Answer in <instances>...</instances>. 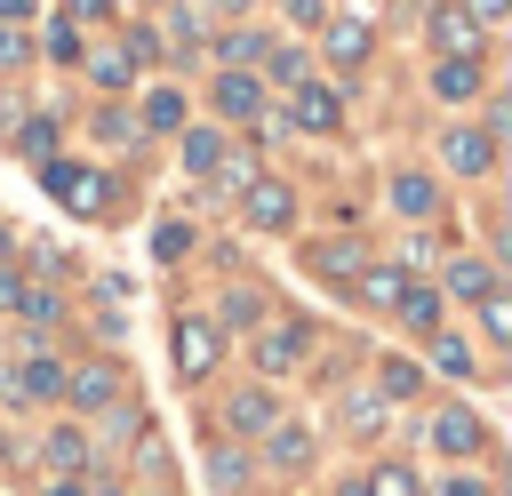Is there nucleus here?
Listing matches in <instances>:
<instances>
[{
  "mask_svg": "<svg viewBox=\"0 0 512 496\" xmlns=\"http://www.w3.org/2000/svg\"><path fill=\"white\" fill-rule=\"evenodd\" d=\"M40 184H48L72 216H104V200H112V184H104L96 168H72V160H40Z\"/></svg>",
  "mask_w": 512,
  "mask_h": 496,
  "instance_id": "obj_1",
  "label": "nucleus"
},
{
  "mask_svg": "<svg viewBox=\"0 0 512 496\" xmlns=\"http://www.w3.org/2000/svg\"><path fill=\"white\" fill-rule=\"evenodd\" d=\"M432 48H440V64H472L480 56V24L464 8H432Z\"/></svg>",
  "mask_w": 512,
  "mask_h": 496,
  "instance_id": "obj_2",
  "label": "nucleus"
},
{
  "mask_svg": "<svg viewBox=\"0 0 512 496\" xmlns=\"http://www.w3.org/2000/svg\"><path fill=\"white\" fill-rule=\"evenodd\" d=\"M216 352H224V344H216V320H192V312H184V320H176V368H184V376H208Z\"/></svg>",
  "mask_w": 512,
  "mask_h": 496,
  "instance_id": "obj_3",
  "label": "nucleus"
},
{
  "mask_svg": "<svg viewBox=\"0 0 512 496\" xmlns=\"http://www.w3.org/2000/svg\"><path fill=\"white\" fill-rule=\"evenodd\" d=\"M432 448H440V456H480L488 432H480L472 408H440V416H432Z\"/></svg>",
  "mask_w": 512,
  "mask_h": 496,
  "instance_id": "obj_4",
  "label": "nucleus"
},
{
  "mask_svg": "<svg viewBox=\"0 0 512 496\" xmlns=\"http://www.w3.org/2000/svg\"><path fill=\"white\" fill-rule=\"evenodd\" d=\"M440 152H448V168H456V176H488L496 136H488V128H448V144H440Z\"/></svg>",
  "mask_w": 512,
  "mask_h": 496,
  "instance_id": "obj_5",
  "label": "nucleus"
},
{
  "mask_svg": "<svg viewBox=\"0 0 512 496\" xmlns=\"http://www.w3.org/2000/svg\"><path fill=\"white\" fill-rule=\"evenodd\" d=\"M248 216H256L264 232H288V224H296V200H288V184L256 176V184H248Z\"/></svg>",
  "mask_w": 512,
  "mask_h": 496,
  "instance_id": "obj_6",
  "label": "nucleus"
},
{
  "mask_svg": "<svg viewBox=\"0 0 512 496\" xmlns=\"http://www.w3.org/2000/svg\"><path fill=\"white\" fill-rule=\"evenodd\" d=\"M216 112H224V120H256V112H264L256 72H224V80H216Z\"/></svg>",
  "mask_w": 512,
  "mask_h": 496,
  "instance_id": "obj_7",
  "label": "nucleus"
},
{
  "mask_svg": "<svg viewBox=\"0 0 512 496\" xmlns=\"http://www.w3.org/2000/svg\"><path fill=\"white\" fill-rule=\"evenodd\" d=\"M320 32H328V56L336 64H360L368 56V16H320Z\"/></svg>",
  "mask_w": 512,
  "mask_h": 496,
  "instance_id": "obj_8",
  "label": "nucleus"
},
{
  "mask_svg": "<svg viewBox=\"0 0 512 496\" xmlns=\"http://www.w3.org/2000/svg\"><path fill=\"white\" fill-rule=\"evenodd\" d=\"M288 112H296V128H336V120H344V104H336L328 88H312V80H296V104H288Z\"/></svg>",
  "mask_w": 512,
  "mask_h": 496,
  "instance_id": "obj_9",
  "label": "nucleus"
},
{
  "mask_svg": "<svg viewBox=\"0 0 512 496\" xmlns=\"http://www.w3.org/2000/svg\"><path fill=\"white\" fill-rule=\"evenodd\" d=\"M392 208H400V216H416V224H424V216H432V208H440V184H432V176H392Z\"/></svg>",
  "mask_w": 512,
  "mask_h": 496,
  "instance_id": "obj_10",
  "label": "nucleus"
},
{
  "mask_svg": "<svg viewBox=\"0 0 512 496\" xmlns=\"http://www.w3.org/2000/svg\"><path fill=\"white\" fill-rule=\"evenodd\" d=\"M304 360V328H264L256 336V368H296Z\"/></svg>",
  "mask_w": 512,
  "mask_h": 496,
  "instance_id": "obj_11",
  "label": "nucleus"
},
{
  "mask_svg": "<svg viewBox=\"0 0 512 496\" xmlns=\"http://www.w3.org/2000/svg\"><path fill=\"white\" fill-rule=\"evenodd\" d=\"M64 384H72V400H80V408H104V400L120 392V368H104V360H88V368H80V376H64Z\"/></svg>",
  "mask_w": 512,
  "mask_h": 496,
  "instance_id": "obj_12",
  "label": "nucleus"
},
{
  "mask_svg": "<svg viewBox=\"0 0 512 496\" xmlns=\"http://www.w3.org/2000/svg\"><path fill=\"white\" fill-rule=\"evenodd\" d=\"M448 296H472V304H480V296H496V272H488L480 256H456V264H448Z\"/></svg>",
  "mask_w": 512,
  "mask_h": 496,
  "instance_id": "obj_13",
  "label": "nucleus"
},
{
  "mask_svg": "<svg viewBox=\"0 0 512 496\" xmlns=\"http://www.w3.org/2000/svg\"><path fill=\"white\" fill-rule=\"evenodd\" d=\"M8 392H24V400H56V392H64V368H56V360H32L24 376H8Z\"/></svg>",
  "mask_w": 512,
  "mask_h": 496,
  "instance_id": "obj_14",
  "label": "nucleus"
},
{
  "mask_svg": "<svg viewBox=\"0 0 512 496\" xmlns=\"http://www.w3.org/2000/svg\"><path fill=\"white\" fill-rule=\"evenodd\" d=\"M272 416H280V408H272V392H264V384L232 400V432H272Z\"/></svg>",
  "mask_w": 512,
  "mask_h": 496,
  "instance_id": "obj_15",
  "label": "nucleus"
},
{
  "mask_svg": "<svg viewBox=\"0 0 512 496\" xmlns=\"http://www.w3.org/2000/svg\"><path fill=\"white\" fill-rule=\"evenodd\" d=\"M264 456H272L280 472H296V464L312 456V432H304V424H272V448H264Z\"/></svg>",
  "mask_w": 512,
  "mask_h": 496,
  "instance_id": "obj_16",
  "label": "nucleus"
},
{
  "mask_svg": "<svg viewBox=\"0 0 512 496\" xmlns=\"http://www.w3.org/2000/svg\"><path fill=\"white\" fill-rule=\"evenodd\" d=\"M432 96H448V104L480 96V64H440V72H432Z\"/></svg>",
  "mask_w": 512,
  "mask_h": 496,
  "instance_id": "obj_17",
  "label": "nucleus"
},
{
  "mask_svg": "<svg viewBox=\"0 0 512 496\" xmlns=\"http://www.w3.org/2000/svg\"><path fill=\"white\" fill-rule=\"evenodd\" d=\"M312 272H328V280H360V248H352V240H328V248H312Z\"/></svg>",
  "mask_w": 512,
  "mask_h": 496,
  "instance_id": "obj_18",
  "label": "nucleus"
},
{
  "mask_svg": "<svg viewBox=\"0 0 512 496\" xmlns=\"http://www.w3.org/2000/svg\"><path fill=\"white\" fill-rule=\"evenodd\" d=\"M392 304H400V320H408V328H432V320H440V288H400Z\"/></svg>",
  "mask_w": 512,
  "mask_h": 496,
  "instance_id": "obj_19",
  "label": "nucleus"
},
{
  "mask_svg": "<svg viewBox=\"0 0 512 496\" xmlns=\"http://www.w3.org/2000/svg\"><path fill=\"white\" fill-rule=\"evenodd\" d=\"M216 160H224V144H216V128H184V168H200V176H208Z\"/></svg>",
  "mask_w": 512,
  "mask_h": 496,
  "instance_id": "obj_20",
  "label": "nucleus"
},
{
  "mask_svg": "<svg viewBox=\"0 0 512 496\" xmlns=\"http://www.w3.org/2000/svg\"><path fill=\"white\" fill-rule=\"evenodd\" d=\"M352 288H360V296H368V304H392V296H400V288H408V280H400V272H392V264H368V272H360V280H352Z\"/></svg>",
  "mask_w": 512,
  "mask_h": 496,
  "instance_id": "obj_21",
  "label": "nucleus"
},
{
  "mask_svg": "<svg viewBox=\"0 0 512 496\" xmlns=\"http://www.w3.org/2000/svg\"><path fill=\"white\" fill-rule=\"evenodd\" d=\"M48 464H56L64 480H72V472L88 464V440H80V432H48Z\"/></svg>",
  "mask_w": 512,
  "mask_h": 496,
  "instance_id": "obj_22",
  "label": "nucleus"
},
{
  "mask_svg": "<svg viewBox=\"0 0 512 496\" xmlns=\"http://www.w3.org/2000/svg\"><path fill=\"white\" fill-rule=\"evenodd\" d=\"M360 488H368V496H416V472H408V464H376Z\"/></svg>",
  "mask_w": 512,
  "mask_h": 496,
  "instance_id": "obj_23",
  "label": "nucleus"
},
{
  "mask_svg": "<svg viewBox=\"0 0 512 496\" xmlns=\"http://www.w3.org/2000/svg\"><path fill=\"white\" fill-rule=\"evenodd\" d=\"M224 64H232V72L264 64V32H224Z\"/></svg>",
  "mask_w": 512,
  "mask_h": 496,
  "instance_id": "obj_24",
  "label": "nucleus"
},
{
  "mask_svg": "<svg viewBox=\"0 0 512 496\" xmlns=\"http://www.w3.org/2000/svg\"><path fill=\"white\" fill-rule=\"evenodd\" d=\"M432 368H448V376H472V344H464V336H432Z\"/></svg>",
  "mask_w": 512,
  "mask_h": 496,
  "instance_id": "obj_25",
  "label": "nucleus"
},
{
  "mask_svg": "<svg viewBox=\"0 0 512 496\" xmlns=\"http://www.w3.org/2000/svg\"><path fill=\"white\" fill-rule=\"evenodd\" d=\"M376 384H384L376 400H408V392H416L424 376H416V360H384V376H376Z\"/></svg>",
  "mask_w": 512,
  "mask_h": 496,
  "instance_id": "obj_26",
  "label": "nucleus"
},
{
  "mask_svg": "<svg viewBox=\"0 0 512 496\" xmlns=\"http://www.w3.org/2000/svg\"><path fill=\"white\" fill-rule=\"evenodd\" d=\"M144 120H152V128H176V120H184V96H176V88H152V96H144Z\"/></svg>",
  "mask_w": 512,
  "mask_h": 496,
  "instance_id": "obj_27",
  "label": "nucleus"
},
{
  "mask_svg": "<svg viewBox=\"0 0 512 496\" xmlns=\"http://www.w3.org/2000/svg\"><path fill=\"white\" fill-rule=\"evenodd\" d=\"M16 152H24V160H48V152H56V120H24Z\"/></svg>",
  "mask_w": 512,
  "mask_h": 496,
  "instance_id": "obj_28",
  "label": "nucleus"
},
{
  "mask_svg": "<svg viewBox=\"0 0 512 496\" xmlns=\"http://www.w3.org/2000/svg\"><path fill=\"white\" fill-rule=\"evenodd\" d=\"M344 416H352V432H376V424H384V400H376V392H352Z\"/></svg>",
  "mask_w": 512,
  "mask_h": 496,
  "instance_id": "obj_29",
  "label": "nucleus"
},
{
  "mask_svg": "<svg viewBox=\"0 0 512 496\" xmlns=\"http://www.w3.org/2000/svg\"><path fill=\"white\" fill-rule=\"evenodd\" d=\"M480 328L504 344V336H512V304H504V296H480Z\"/></svg>",
  "mask_w": 512,
  "mask_h": 496,
  "instance_id": "obj_30",
  "label": "nucleus"
},
{
  "mask_svg": "<svg viewBox=\"0 0 512 496\" xmlns=\"http://www.w3.org/2000/svg\"><path fill=\"white\" fill-rule=\"evenodd\" d=\"M48 56L72 64V56H80V32H72V24H48Z\"/></svg>",
  "mask_w": 512,
  "mask_h": 496,
  "instance_id": "obj_31",
  "label": "nucleus"
},
{
  "mask_svg": "<svg viewBox=\"0 0 512 496\" xmlns=\"http://www.w3.org/2000/svg\"><path fill=\"white\" fill-rule=\"evenodd\" d=\"M128 72H136V64H128V56H96V80H104V88H120V80H128Z\"/></svg>",
  "mask_w": 512,
  "mask_h": 496,
  "instance_id": "obj_32",
  "label": "nucleus"
},
{
  "mask_svg": "<svg viewBox=\"0 0 512 496\" xmlns=\"http://www.w3.org/2000/svg\"><path fill=\"white\" fill-rule=\"evenodd\" d=\"M184 240H192L184 224H160V232H152V248H160V256H184Z\"/></svg>",
  "mask_w": 512,
  "mask_h": 496,
  "instance_id": "obj_33",
  "label": "nucleus"
},
{
  "mask_svg": "<svg viewBox=\"0 0 512 496\" xmlns=\"http://www.w3.org/2000/svg\"><path fill=\"white\" fill-rule=\"evenodd\" d=\"M24 304V272H0V312H16Z\"/></svg>",
  "mask_w": 512,
  "mask_h": 496,
  "instance_id": "obj_34",
  "label": "nucleus"
},
{
  "mask_svg": "<svg viewBox=\"0 0 512 496\" xmlns=\"http://www.w3.org/2000/svg\"><path fill=\"white\" fill-rule=\"evenodd\" d=\"M504 8H512V0H464V16H472V24H496Z\"/></svg>",
  "mask_w": 512,
  "mask_h": 496,
  "instance_id": "obj_35",
  "label": "nucleus"
},
{
  "mask_svg": "<svg viewBox=\"0 0 512 496\" xmlns=\"http://www.w3.org/2000/svg\"><path fill=\"white\" fill-rule=\"evenodd\" d=\"M288 16H296V24H320V16H328V0H288Z\"/></svg>",
  "mask_w": 512,
  "mask_h": 496,
  "instance_id": "obj_36",
  "label": "nucleus"
},
{
  "mask_svg": "<svg viewBox=\"0 0 512 496\" xmlns=\"http://www.w3.org/2000/svg\"><path fill=\"white\" fill-rule=\"evenodd\" d=\"M16 56H24V40H16V32H0V64H16Z\"/></svg>",
  "mask_w": 512,
  "mask_h": 496,
  "instance_id": "obj_37",
  "label": "nucleus"
},
{
  "mask_svg": "<svg viewBox=\"0 0 512 496\" xmlns=\"http://www.w3.org/2000/svg\"><path fill=\"white\" fill-rule=\"evenodd\" d=\"M448 496H488V488L480 480H448Z\"/></svg>",
  "mask_w": 512,
  "mask_h": 496,
  "instance_id": "obj_38",
  "label": "nucleus"
},
{
  "mask_svg": "<svg viewBox=\"0 0 512 496\" xmlns=\"http://www.w3.org/2000/svg\"><path fill=\"white\" fill-rule=\"evenodd\" d=\"M0 16H8V24H16V16H32V0H0Z\"/></svg>",
  "mask_w": 512,
  "mask_h": 496,
  "instance_id": "obj_39",
  "label": "nucleus"
},
{
  "mask_svg": "<svg viewBox=\"0 0 512 496\" xmlns=\"http://www.w3.org/2000/svg\"><path fill=\"white\" fill-rule=\"evenodd\" d=\"M208 8H224V16H240V8H248V0H208Z\"/></svg>",
  "mask_w": 512,
  "mask_h": 496,
  "instance_id": "obj_40",
  "label": "nucleus"
},
{
  "mask_svg": "<svg viewBox=\"0 0 512 496\" xmlns=\"http://www.w3.org/2000/svg\"><path fill=\"white\" fill-rule=\"evenodd\" d=\"M48 496H80V488H72V480H56V488H48Z\"/></svg>",
  "mask_w": 512,
  "mask_h": 496,
  "instance_id": "obj_41",
  "label": "nucleus"
},
{
  "mask_svg": "<svg viewBox=\"0 0 512 496\" xmlns=\"http://www.w3.org/2000/svg\"><path fill=\"white\" fill-rule=\"evenodd\" d=\"M96 496H128V488H112V480H104V488H96Z\"/></svg>",
  "mask_w": 512,
  "mask_h": 496,
  "instance_id": "obj_42",
  "label": "nucleus"
},
{
  "mask_svg": "<svg viewBox=\"0 0 512 496\" xmlns=\"http://www.w3.org/2000/svg\"><path fill=\"white\" fill-rule=\"evenodd\" d=\"M344 496H368V488H360V480H352V488H344Z\"/></svg>",
  "mask_w": 512,
  "mask_h": 496,
  "instance_id": "obj_43",
  "label": "nucleus"
}]
</instances>
